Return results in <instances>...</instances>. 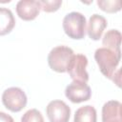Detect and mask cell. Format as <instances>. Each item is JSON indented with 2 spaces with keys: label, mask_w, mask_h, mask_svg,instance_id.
<instances>
[{
  "label": "cell",
  "mask_w": 122,
  "mask_h": 122,
  "mask_svg": "<svg viewBox=\"0 0 122 122\" xmlns=\"http://www.w3.org/2000/svg\"><path fill=\"white\" fill-rule=\"evenodd\" d=\"M86 23V17L82 13L71 11L65 15L63 19V29L70 38L80 40L85 36Z\"/></svg>",
  "instance_id": "obj_2"
},
{
  "label": "cell",
  "mask_w": 122,
  "mask_h": 122,
  "mask_svg": "<svg viewBox=\"0 0 122 122\" xmlns=\"http://www.w3.org/2000/svg\"><path fill=\"white\" fill-rule=\"evenodd\" d=\"M41 10L45 12H54L62 5V0H41Z\"/></svg>",
  "instance_id": "obj_16"
},
{
  "label": "cell",
  "mask_w": 122,
  "mask_h": 122,
  "mask_svg": "<svg viewBox=\"0 0 122 122\" xmlns=\"http://www.w3.org/2000/svg\"><path fill=\"white\" fill-rule=\"evenodd\" d=\"M107 20L104 16L99 14H92L88 23V35L92 40H99L104 30L107 27Z\"/></svg>",
  "instance_id": "obj_9"
},
{
  "label": "cell",
  "mask_w": 122,
  "mask_h": 122,
  "mask_svg": "<svg viewBox=\"0 0 122 122\" xmlns=\"http://www.w3.org/2000/svg\"><path fill=\"white\" fill-rule=\"evenodd\" d=\"M73 54V51L69 47L57 46L53 48L48 55L50 68L56 72H66L68 65Z\"/></svg>",
  "instance_id": "obj_3"
},
{
  "label": "cell",
  "mask_w": 122,
  "mask_h": 122,
  "mask_svg": "<svg viewBox=\"0 0 122 122\" xmlns=\"http://www.w3.org/2000/svg\"><path fill=\"white\" fill-rule=\"evenodd\" d=\"M120 72H121V70L118 69L117 71H115V72L113 73V75L112 76V80L118 87H120V84H121V81H120Z\"/></svg>",
  "instance_id": "obj_18"
},
{
  "label": "cell",
  "mask_w": 122,
  "mask_h": 122,
  "mask_svg": "<svg viewBox=\"0 0 122 122\" xmlns=\"http://www.w3.org/2000/svg\"><path fill=\"white\" fill-rule=\"evenodd\" d=\"M121 53L112 51L106 48H99L94 52V59L99 67L100 71L109 79L115 72L117 66L119 65Z\"/></svg>",
  "instance_id": "obj_1"
},
{
  "label": "cell",
  "mask_w": 122,
  "mask_h": 122,
  "mask_svg": "<svg viewBox=\"0 0 122 122\" xmlns=\"http://www.w3.org/2000/svg\"><path fill=\"white\" fill-rule=\"evenodd\" d=\"M115 122H121V121H115Z\"/></svg>",
  "instance_id": "obj_19"
},
{
  "label": "cell",
  "mask_w": 122,
  "mask_h": 122,
  "mask_svg": "<svg viewBox=\"0 0 122 122\" xmlns=\"http://www.w3.org/2000/svg\"><path fill=\"white\" fill-rule=\"evenodd\" d=\"M40 10V2L36 0H20L16 4L17 15L25 21L35 19L39 14Z\"/></svg>",
  "instance_id": "obj_8"
},
{
  "label": "cell",
  "mask_w": 122,
  "mask_h": 122,
  "mask_svg": "<svg viewBox=\"0 0 122 122\" xmlns=\"http://www.w3.org/2000/svg\"><path fill=\"white\" fill-rule=\"evenodd\" d=\"M88 65V59L84 54H73L71 57L67 71L73 81H81L87 83L89 80V74L86 71Z\"/></svg>",
  "instance_id": "obj_5"
},
{
  "label": "cell",
  "mask_w": 122,
  "mask_h": 122,
  "mask_svg": "<svg viewBox=\"0 0 122 122\" xmlns=\"http://www.w3.org/2000/svg\"><path fill=\"white\" fill-rule=\"evenodd\" d=\"M46 112L50 122H69L71 109L62 100H52L48 104Z\"/></svg>",
  "instance_id": "obj_7"
},
{
  "label": "cell",
  "mask_w": 122,
  "mask_h": 122,
  "mask_svg": "<svg viewBox=\"0 0 122 122\" xmlns=\"http://www.w3.org/2000/svg\"><path fill=\"white\" fill-rule=\"evenodd\" d=\"M121 103L117 100H111L102 107V122L121 121Z\"/></svg>",
  "instance_id": "obj_10"
},
{
  "label": "cell",
  "mask_w": 122,
  "mask_h": 122,
  "mask_svg": "<svg viewBox=\"0 0 122 122\" xmlns=\"http://www.w3.org/2000/svg\"><path fill=\"white\" fill-rule=\"evenodd\" d=\"M65 95L72 103H81L91 98L92 91L87 83L72 81L66 87Z\"/></svg>",
  "instance_id": "obj_6"
},
{
  "label": "cell",
  "mask_w": 122,
  "mask_h": 122,
  "mask_svg": "<svg viewBox=\"0 0 122 122\" xmlns=\"http://www.w3.org/2000/svg\"><path fill=\"white\" fill-rule=\"evenodd\" d=\"M102 44L104 48L109 49L112 51L121 53L120 51V45H121V32L117 30H108L103 39Z\"/></svg>",
  "instance_id": "obj_11"
},
{
  "label": "cell",
  "mask_w": 122,
  "mask_h": 122,
  "mask_svg": "<svg viewBox=\"0 0 122 122\" xmlns=\"http://www.w3.org/2000/svg\"><path fill=\"white\" fill-rule=\"evenodd\" d=\"M98 7L109 13L117 12L121 10V1L120 0H98Z\"/></svg>",
  "instance_id": "obj_14"
},
{
  "label": "cell",
  "mask_w": 122,
  "mask_h": 122,
  "mask_svg": "<svg viewBox=\"0 0 122 122\" xmlns=\"http://www.w3.org/2000/svg\"><path fill=\"white\" fill-rule=\"evenodd\" d=\"M0 122H14V120L10 114L0 112Z\"/></svg>",
  "instance_id": "obj_17"
},
{
  "label": "cell",
  "mask_w": 122,
  "mask_h": 122,
  "mask_svg": "<svg viewBox=\"0 0 122 122\" xmlns=\"http://www.w3.org/2000/svg\"><path fill=\"white\" fill-rule=\"evenodd\" d=\"M96 110L90 105L77 109L73 118V122H96Z\"/></svg>",
  "instance_id": "obj_13"
},
{
  "label": "cell",
  "mask_w": 122,
  "mask_h": 122,
  "mask_svg": "<svg viewBox=\"0 0 122 122\" xmlns=\"http://www.w3.org/2000/svg\"><path fill=\"white\" fill-rule=\"evenodd\" d=\"M15 26L14 16L10 9L0 8V36L10 33Z\"/></svg>",
  "instance_id": "obj_12"
},
{
  "label": "cell",
  "mask_w": 122,
  "mask_h": 122,
  "mask_svg": "<svg viewBox=\"0 0 122 122\" xmlns=\"http://www.w3.org/2000/svg\"><path fill=\"white\" fill-rule=\"evenodd\" d=\"M21 122H45V121L43 115L38 110L30 109L23 114L21 118Z\"/></svg>",
  "instance_id": "obj_15"
},
{
  "label": "cell",
  "mask_w": 122,
  "mask_h": 122,
  "mask_svg": "<svg viewBox=\"0 0 122 122\" xmlns=\"http://www.w3.org/2000/svg\"><path fill=\"white\" fill-rule=\"evenodd\" d=\"M27 95L22 89L17 87H10L7 89L2 94L3 105L10 112H17L24 109L27 105Z\"/></svg>",
  "instance_id": "obj_4"
}]
</instances>
